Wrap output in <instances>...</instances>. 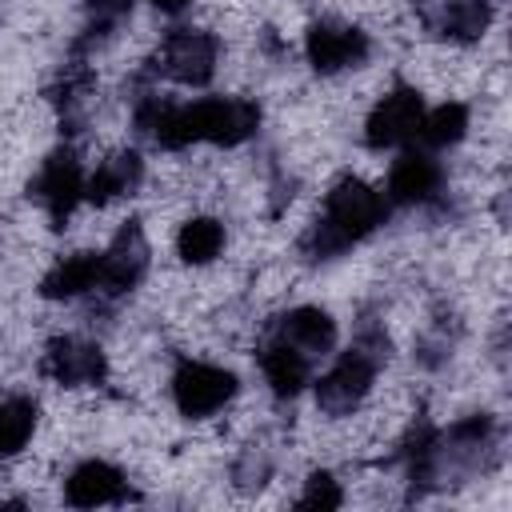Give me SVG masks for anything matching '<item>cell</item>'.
<instances>
[{
    "label": "cell",
    "mask_w": 512,
    "mask_h": 512,
    "mask_svg": "<svg viewBox=\"0 0 512 512\" xmlns=\"http://www.w3.org/2000/svg\"><path fill=\"white\" fill-rule=\"evenodd\" d=\"M140 172H144L140 168V156L136 152H120V156L104 160L92 180H84V196L96 200V204H104L112 196H124V192H132L140 184Z\"/></svg>",
    "instance_id": "16"
},
{
    "label": "cell",
    "mask_w": 512,
    "mask_h": 512,
    "mask_svg": "<svg viewBox=\"0 0 512 512\" xmlns=\"http://www.w3.org/2000/svg\"><path fill=\"white\" fill-rule=\"evenodd\" d=\"M160 68L180 84H208L216 72V40L200 28H180L164 40Z\"/></svg>",
    "instance_id": "6"
},
{
    "label": "cell",
    "mask_w": 512,
    "mask_h": 512,
    "mask_svg": "<svg viewBox=\"0 0 512 512\" xmlns=\"http://www.w3.org/2000/svg\"><path fill=\"white\" fill-rule=\"evenodd\" d=\"M260 368H264V376H268V384H272L276 396H296L308 384V356L300 348L284 344V340H276L272 348H264Z\"/></svg>",
    "instance_id": "15"
},
{
    "label": "cell",
    "mask_w": 512,
    "mask_h": 512,
    "mask_svg": "<svg viewBox=\"0 0 512 512\" xmlns=\"http://www.w3.org/2000/svg\"><path fill=\"white\" fill-rule=\"evenodd\" d=\"M464 128H468V108H464V104H440L436 112H428V116L420 120V136H424V144H432V148L456 144V140L464 136Z\"/></svg>",
    "instance_id": "20"
},
{
    "label": "cell",
    "mask_w": 512,
    "mask_h": 512,
    "mask_svg": "<svg viewBox=\"0 0 512 512\" xmlns=\"http://www.w3.org/2000/svg\"><path fill=\"white\" fill-rule=\"evenodd\" d=\"M372 376H376V360L368 356V352H344L324 376H320V384H316V404L328 412V416H344V412H352L364 396H368V388H372Z\"/></svg>",
    "instance_id": "4"
},
{
    "label": "cell",
    "mask_w": 512,
    "mask_h": 512,
    "mask_svg": "<svg viewBox=\"0 0 512 512\" xmlns=\"http://www.w3.org/2000/svg\"><path fill=\"white\" fill-rule=\"evenodd\" d=\"M388 216V200L368 188L364 180H340L328 200H324V216L316 220L312 236H308V248L316 256H336L344 252L348 244H356L360 236H368L376 224H384Z\"/></svg>",
    "instance_id": "2"
},
{
    "label": "cell",
    "mask_w": 512,
    "mask_h": 512,
    "mask_svg": "<svg viewBox=\"0 0 512 512\" xmlns=\"http://www.w3.org/2000/svg\"><path fill=\"white\" fill-rule=\"evenodd\" d=\"M96 284H100V256H96V252H76V256L60 260V264L44 276L40 292H44L48 300H68V296H80V292H88V288H96Z\"/></svg>",
    "instance_id": "14"
},
{
    "label": "cell",
    "mask_w": 512,
    "mask_h": 512,
    "mask_svg": "<svg viewBox=\"0 0 512 512\" xmlns=\"http://www.w3.org/2000/svg\"><path fill=\"white\" fill-rule=\"evenodd\" d=\"M36 428V404L32 400H4L0 404V456H16Z\"/></svg>",
    "instance_id": "19"
},
{
    "label": "cell",
    "mask_w": 512,
    "mask_h": 512,
    "mask_svg": "<svg viewBox=\"0 0 512 512\" xmlns=\"http://www.w3.org/2000/svg\"><path fill=\"white\" fill-rule=\"evenodd\" d=\"M32 196H36V200L44 204V212L60 224V220L72 212V204L84 196V172H80V160H76L72 152H52V156L44 160L36 184H32Z\"/></svg>",
    "instance_id": "7"
},
{
    "label": "cell",
    "mask_w": 512,
    "mask_h": 512,
    "mask_svg": "<svg viewBox=\"0 0 512 512\" xmlns=\"http://www.w3.org/2000/svg\"><path fill=\"white\" fill-rule=\"evenodd\" d=\"M236 392V376L216 368V364H196V360H184L172 376V396H176V408L184 416H212L216 408H224Z\"/></svg>",
    "instance_id": "3"
},
{
    "label": "cell",
    "mask_w": 512,
    "mask_h": 512,
    "mask_svg": "<svg viewBox=\"0 0 512 512\" xmlns=\"http://www.w3.org/2000/svg\"><path fill=\"white\" fill-rule=\"evenodd\" d=\"M280 340L300 348L304 356H316L336 344V324L324 308H296L280 320Z\"/></svg>",
    "instance_id": "13"
},
{
    "label": "cell",
    "mask_w": 512,
    "mask_h": 512,
    "mask_svg": "<svg viewBox=\"0 0 512 512\" xmlns=\"http://www.w3.org/2000/svg\"><path fill=\"white\" fill-rule=\"evenodd\" d=\"M436 184H440V168L424 152H404L388 172V196L396 204H420L436 192Z\"/></svg>",
    "instance_id": "11"
},
{
    "label": "cell",
    "mask_w": 512,
    "mask_h": 512,
    "mask_svg": "<svg viewBox=\"0 0 512 512\" xmlns=\"http://www.w3.org/2000/svg\"><path fill=\"white\" fill-rule=\"evenodd\" d=\"M64 496H68V504H76V508H96V504L120 500V496H124V476H120L112 464H104V460H88V464H80V468L68 476Z\"/></svg>",
    "instance_id": "12"
},
{
    "label": "cell",
    "mask_w": 512,
    "mask_h": 512,
    "mask_svg": "<svg viewBox=\"0 0 512 512\" xmlns=\"http://www.w3.org/2000/svg\"><path fill=\"white\" fill-rule=\"evenodd\" d=\"M128 4H132V0H92V12H96L100 20H116L120 12H128Z\"/></svg>",
    "instance_id": "22"
},
{
    "label": "cell",
    "mask_w": 512,
    "mask_h": 512,
    "mask_svg": "<svg viewBox=\"0 0 512 512\" xmlns=\"http://www.w3.org/2000/svg\"><path fill=\"white\" fill-rule=\"evenodd\" d=\"M304 48H308V64L316 72H340L368 56V36L360 28H344V24H312Z\"/></svg>",
    "instance_id": "8"
},
{
    "label": "cell",
    "mask_w": 512,
    "mask_h": 512,
    "mask_svg": "<svg viewBox=\"0 0 512 512\" xmlns=\"http://www.w3.org/2000/svg\"><path fill=\"white\" fill-rule=\"evenodd\" d=\"M140 124L164 148H184L192 140L240 144L256 132L260 112L248 100H196V104H184V108H148L140 116Z\"/></svg>",
    "instance_id": "1"
},
{
    "label": "cell",
    "mask_w": 512,
    "mask_h": 512,
    "mask_svg": "<svg viewBox=\"0 0 512 512\" xmlns=\"http://www.w3.org/2000/svg\"><path fill=\"white\" fill-rule=\"evenodd\" d=\"M336 504H340L336 480H332L328 472L308 476V488H304V496H300V508H336Z\"/></svg>",
    "instance_id": "21"
},
{
    "label": "cell",
    "mask_w": 512,
    "mask_h": 512,
    "mask_svg": "<svg viewBox=\"0 0 512 512\" xmlns=\"http://www.w3.org/2000/svg\"><path fill=\"white\" fill-rule=\"evenodd\" d=\"M44 372L60 384H96L104 376V356L96 344H84V340H56L48 348V360H44Z\"/></svg>",
    "instance_id": "10"
},
{
    "label": "cell",
    "mask_w": 512,
    "mask_h": 512,
    "mask_svg": "<svg viewBox=\"0 0 512 512\" xmlns=\"http://www.w3.org/2000/svg\"><path fill=\"white\" fill-rule=\"evenodd\" d=\"M420 120H424V100L416 88L396 84L368 116V144L372 148H396L408 144L412 136H420Z\"/></svg>",
    "instance_id": "5"
},
{
    "label": "cell",
    "mask_w": 512,
    "mask_h": 512,
    "mask_svg": "<svg viewBox=\"0 0 512 512\" xmlns=\"http://www.w3.org/2000/svg\"><path fill=\"white\" fill-rule=\"evenodd\" d=\"M144 264H148L144 236H140L136 224H128V228L112 240V248L100 256V288H108V292H128V288L140 280Z\"/></svg>",
    "instance_id": "9"
},
{
    "label": "cell",
    "mask_w": 512,
    "mask_h": 512,
    "mask_svg": "<svg viewBox=\"0 0 512 512\" xmlns=\"http://www.w3.org/2000/svg\"><path fill=\"white\" fill-rule=\"evenodd\" d=\"M176 248H180V256H184L188 264H208V260L224 248V228H220L212 216H196V220H188V224L180 228Z\"/></svg>",
    "instance_id": "18"
},
{
    "label": "cell",
    "mask_w": 512,
    "mask_h": 512,
    "mask_svg": "<svg viewBox=\"0 0 512 512\" xmlns=\"http://www.w3.org/2000/svg\"><path fill=\"white\" fill-rule=\"evenodd\" d=\"M492 20L488 0H452L444 4V12L432 20L440 28V36H456V40H476Z\"/></svg>",
    "instance_id": "17"
},
{
    "label": "cell",
    "mask_w": 512,
    "mask_h": 512,
    "mask_svg": "<svg viewBox=\"0 0 512 512\" xmlns=\"http://www.w3.org/2000/svg\"><path fill=\"white\" fill-rule=\"evenodd\" d=\"M152 4H156L160 12H180V8L188 4V0H152Z\"/></svg>",
    "instance_id": "23"
}]
</instances>
